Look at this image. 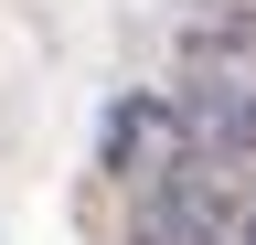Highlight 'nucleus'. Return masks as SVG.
I'll use <instances>...</instances> for the list:
<instances>
[{
    "label": "nucleus",
    "instance_id": "7ed1b4c3",
    "mask_svg": "<svg viewBox=\"0 0 256 245\" xmlns=\"http://www.w3.org/2000/svg\"><path fill=\"white\" fill-rule=\"evenodd\" d=\"M235 235H246V245H256V203H246V213H235Z\"/></svg>",
    "mask_w": 256,
    "mask_h": 245
},
{
    "label": "nucleus",
    "instance_id": "f03ea898",
    "mask_svg": "<svg viewBox=\"0 0 256 245\" xmlns=\"http://www.w3.org/2000/svg\"><path fill=\"white\" fill-rule=\"evenodd\" d=\"M182 85H256V0H214L182 21Z\"/></svg>",
    "mask_w": 256,
    "mask_h": 245
},
{
    "label": "nucleus",
    "instance_id": "f257e3e1",
    "mask_svg": "<svg viewBox=\"0 0 256 245\" xmlns=\"http://www.w3.org/2000/svg\"><path fill=\"white\" fill-rule=\"evenodd\" d=\"M171 171H192L182 96H118L107 107V181H118V192H160Z\"/></svg>",
    "mask_w": 256,
    "mask_h": 245
}]
</instances>
